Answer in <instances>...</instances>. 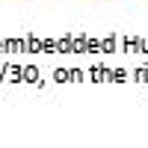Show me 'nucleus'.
Masks as SVG:
<instances>
[]
</instances>
